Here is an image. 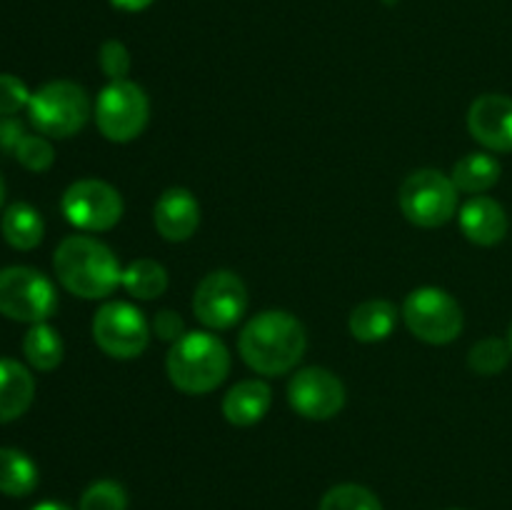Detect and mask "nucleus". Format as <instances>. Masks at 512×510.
<instances>
[{"mask_svg": "<svg viewBox=\"0 0 512 510\" xmlns=\"http://www.w3.org/2000/svg\"><path fill=\"white\" fill-rule=\"evenodd\" d=\"M308 335L303 323L285 310H265L240 330L238 350L248 368L260 375H285L303 360Z\"/></svg>", "mask_w": 512, "mask_h": 510, "instance_id": "nucleus-1", "label": "nucleus"}, {"mask_svg": "<svg viewBox=\"0 0 512 510\" xmlns=\"http://www.w3.org/2000/svg\"><path fill=\"white\" fill-rule=\"evenodd\" d=\"M53 268L60 285L75 298H108L123 283V268L113 250L90 235H70L55 248Z\"/></svg>", "mask_w": 512, "mask_h": 510, "instance_id": "nucleus-2", "label": "nucleus"}, {"mask_svg": "<svg viewBox=\"0 0 512 510\" xmlns=\"http://www.w3.org/2000/svg\"><path fill=\"white\" fill-rule=\"evenodd\" d=\"M165 368L175 388L188 395H205L213 393L228 378L230 353L218 335L193 330L170 345Z\"/></svg>", "mask_w": 512, "mask_h": 510, "instance_id": "nucleus-3", "label": "nucleus"}, {"mask_svg": "<svg viewBox=\"0 0 512 510\" xmlns=\"http://www.w3.org/2000/svg\"><path fill=\"white\" fill-rule=\"evenodd\" d=\"M90 98L85 88L70 80H53L30 95L28 115L33 128L45 138H73L90 118Z\"/></svg>", "mask_w": 512, "mask_h": 510, "instance_id": "nucleus-4", "label": "nucleus"}, {"mask_svg": "<svg viewBox=\"0 0 512 510\" xmlns=\"http://www.w3.org/2000/svg\"><path fill=\"white\" fill-rule=\"evenodd\" d=\"M458 193L450 175L425 168L403 180L398 203L405 218L418 228H440L458 213Z\"/></svg>", "mask_w": 512, "mask_h": 510, "instance_id": "nucleus-5", "label": "nucleus"}, {"mask_svg": "<svg viewBox=\"0 0 512 510\" xmlns=\"http://www.w3.org/2000/svg\"><path fill=\"white\" fill-rule=\"evenodd\" d=\"M58 310V293L48 275L28 265L0 270V315L18 323H48Z\"/></svg>", "mask_w": 512, "mask_h": 510, "instance_id": "nucleus-6", "label": "nucleus"}, {"mask_svg": "<svg viewBox=\"0 0 512 510\" xmlns=\"http://www.w3.org/2000/svg\"><path fill=\"white\" fill-rule=\"evenodd\" d=\"M403 320L410 333L430 345H448L463 333V308L458 300L443 288L413 290L403 303Z\"/></svg>", "mask_w": 512, "mask_h": 510, "instance_id": "nucleus-7", "label": "nucleus"}, {"mask_svg": "<svg viewBox=\"0 0 512 510\" xmlns=\"http://www.w3.org/2000/svg\"><path fill=\"white\" fill-rule=\"evenodd\" d=\"M150 100L133 80H110L95 100V123L110 143H130L145 130Z\"/></svg>", "mask_w": 512, "mask_h": 510, "instance_id": "nucleus-8", "label": "nucleus"}, {"mask_svg": "<svg viewBox=\"0 0 512 510\" xmlns=\"http://www.w3.org/2000/svg\"><path fill=\"white\" fill-rule=\"evenodd\" d=\"M150 323L143 310L123 300L100 305L93 318V340L105 355L118 360L138 358L150 343Z\"/></svg>", "mask_w": 512, "mask_h": 510, "instance_id": "nucleus-9", "label": "nucleus"}, {"mask_svg": "<svg viewBox=\"0 0 512 510\" xmlns=\"http://www.w3.org/2000/svg\"><path fill=\"white\" fill-rule=\"evenodd\" d=\"M65 220L85 233H105L123 218V198L110 183L83 178L68 185L60 200Z\"/></svg>", "mask_w": 512, "mask_h": 510, "instance_id": "nucleus-10", "label": "nucleus"}, {"mask_svg": "<svg viewBox=\"0 0 512 510\" xmlns=\"http://www.w3.org/2000/svg\"><path fill=\"white\" fill-rule=\"evenodd\" d=\"M245 310H248V288L233 270H213L195 288L193 313L205 328H233L243 320Z\"/></svg>", "mask_w": 512, "mask_h": 510, "instance_id": "nucleus-11", "label": "nucleus"}, {"mask_svg": "<svg viewBox=\"0 0 512 510\" xmlns=\"http://www.w3.org/2000/svg\"><path fill=\"white\" fill-rule=\"evenodd\" d=\"M288 403L308 420H330L343 410L345 385L325 368H303L290 378Z\"/></svg>", "mask_w": 512, "mask_h": 510, "instance_id": "nucleus-12", "label": "nucleus"}, {"mask_svg": "<svg viewBox=\"0 0 512 510\" xmlns=\"http://www.w3.org/2000/svg\"><path fill=\"white\" fill-rule=\"evenodd\" d=\"M468 130L490 153L512 150V98L485 93L473 100L468 110Z\"/></svg>", "mask_w": 512, "mask_h": 510, "instance_id": "nucleus-13", "label": "nucleus"}, {"mask_svg": "<svg viewBox=\"0 0 512 510\" xmlns=\"http://www.w3.org/2000/svg\"><path fill=\"white\" fill-rule=\"evenodd\" d=\"M153 223L168 243H185L200 225V203L188 188H168L153 208Z\"/></svg>", "mask_w": 512, "mask_h": 510, "instance_id": "nucleus-14", "label": "nucleus"}, {"mask_svg": "<svg viewBox=\"0 0 512 510\" xmlns=\"http://www.w3.org/2000/svg\"><path fill=\"white\" fill-rule=\"evenodd\" d=\"M460 230L465 238L475 245H498L500 240L508 235V213L498 200L488 198V195H473L468 203L460 208Z\"/></svg>", "mask_w": 512, "mask_h": 510, "instance_id": "nucleus-15", "label": "nucleus"}, {"mask_svg": "<svg viewBox=\"0 0 512 510\" xmlns=\"http://www.w3.org/2000/svg\"><path fill=\"white\" fill-rule=\"evenodd\" d=\"M270 405H273V390L265 380H240L238 385H233L225 393L223 415L230 425L250 428V425L260 423L268 415Z\"/></svg>", "mask_w": 512, "mask_h": 510, "instance_id": "nucleus-16", "label": "nucleus"}, {"mask_svg": "<svg viewBox=\"0 0 512 510\" xmlns=\"http://www.w3.org/2000/svg\"><path fill=\"white\" fill-rule=\"evenodd\" d=\"M35 398V380L23 363L0 358V423H13L28 413Z\"/></svg>", "mask_w": 512, "mask_h": 510, "instance_id": "nucleus-17", "label": "nucleus"}, {"mask_svg": "<svg viewBox=\"0 0 512 510\" xmlns=\"http://www.w3.org/2000/svg\"><path fill=\"white\" fill-rule=\"evenodd\" d=\"M348 325L353 338L360 343H380L393 335L395 325H398V308L383 298L365 300L350 313Z\"/></svg>", "mask_w": 512, "mask_h": 510, "instance_id": "nucleus-18", "label": "nucleus"}, {"mask_svg": "<svg viewBox=\"0 0 512 510\" xmlns=\"http://www.w3.org/2000/svg\"><path fill=\"white\" fill-rule=\"evenodd\" d=\"M0 230H3V238L10 248L33 250L43 243L45 223L43 215H40L33 205L13 203L8 205V210L3 213Z\"/></svg>", "mask_w": 512, "mask_h": 510, "instance_id": "nucleus-19", "label": "nucleus"}, {"mask_svg": "<svg viewBox=\"0 0 512 510\" xmlns=\"http://www.w3.org/2000/svg\"><path fill=\"white\" fill-rule=\"evenodd\" d=\"M500 173H503V168H500L498 158H493L490 153H468L453 165L450 178L460 193L483 195L498 185Z\"/></svg>", "mask_w": 512, "mask_h": 510, "instance_id": "nucleus-20", "label": "nucleus"}, {"mask_svg": "<svg viewBox=\"0 0 512 510\" xmlns=\"http://www.w3.org/2000/svg\"><path fill=\"white\" fill-rule=\"evenodd\" d=\"M38 465L18 448H0V493L25 498L38 488Z\"/></svg>", "mask_w": 512, "mask_h": 510, "instance_id": "nucleus-21", "label": "nucleus"}, {"mask_svg": "<svg viewBox=\"0 0 512 510\" xmlns=\"http://www.w3.org/2000/svg\"><path fill=\"white\" fill-rule=\"evenodd\" d=\"M23 355L35 370L48 373L63 363L65 345L58 330L48 323H35L23 338Z\"/></svg>", "mask_w": 512, "mask_h": 510, "instance_id": "nucleus-22", "label": "nucleus"}, {"mask_svg": "<svg viewBox=\"0 0 512 510\" xmlns=\"http://www.w3.org/2000/svg\"><path fill=\"white\" fill-rule=\"evenodd\" d=\"M123 285L133 298L155 300L168 290V270L150 258H138L123 270Z\"/></svg>", "mask_w": 512, "mask_h": 510, "instance_id": "nucleus-23", "label": "nucleus"}, {"mask_svg": "<svg viewBox=\"0 0 512 510\" xmlns=\"http://www.w3.org/2000/svg\"><path fill=\"white\" fill-rule=\"evenodd\" d=\"M318 510H383L378 495L358 483H343L330 488L320 500Z\"/></svg>", "mask_w": 512, "mask_h": 510, "instance_id": "nucleus-24", "label": "nucleus"}, {"mask_svg": "<svg viewBox=\"0 0 512 510\" xmlns=\"http://www.w3.org/2000/svg\"><path fill=\"white\" fill-rule=\"evenodd\" d=\"M510 355H512V350L505 340L485 338L470 348L468 365L473 373L485 375V378H488V375H498L508 368Z\"/></svg>", "mask_w": 512, "mask_h": 510, "instance_id": "nucleus-25", "label": "nucleus"}, {"mask_svg": "<svg viewBox=\"0 0 512 510\" xmlns=\"http://www.w3.org/2000/svg\"><path fill=\"white\" fill-rule=\"evenodd\" d=\"M78 510H128V493L115 480H95L80 495Z\"/></svg>", "mask_w": 512, "mask_h": 510, "instance_id": "nucleus-26", "label": "nucleus"}, {"mask_svg": "<svg viewBox=\"0 0 512 510\" xmlns=\"http://www.w3.org/2000/svg\"><path fill=\"white\" fill-rule=\"evenodd\" d=\"M13 153L15 160L33 173H45L55 160V150L45 135H25Z\"/></svg>", "mask_w": 512, "mask_h": 510, "instance_id": "nucleus-27", "label": "nucleus"}, {"mask_svg": "<svg viewBox=\"0 0 512 510\" xmlns=\"http://www.w3.org/2000/svg\"><path fill=\"white\" fill-rule=\"evenodd\" d=\"M98 60L100 68H103V73L108 75L110 80H128L130 53L120 40H105V43L100 45Z\"/></svg>", "mask_w": 512, "mask_h": 510, "instance_id": "nucleus-28", "label": "nucleus"}, {"mask_svg": "<svg viewBox=\"0 0 512 510\" xmlns=\"http://www.w3.org/2000/svg\"><path fill=\"white\" fill-rule=\"evenodd\" d=\"M28 85L10 73H0V115H15L30 103Z\"/></svg>", "mask_w": 512, "mask_h": 510, "instance_id": "nucleus-29", "label": "nucleus"}, {"mask_svg": "<svg viewBox=\"0 0 512 510\" xmlns=\"http://www.w3.org/2000/svg\"><path fill=\"white\" fill-rule=\"evenodd\" d=\"M150 330H153L160 340H165V343H178L185 335V323L178 313H173V310H160L153 318V323H150Z\"/></svg>", "mask_w": 512, "mask_h": 510, "instance_id": "nucleus-30", "label": "nucleus"}, {"mask_svg": "<svg viewBox=\"0 0 512 510\" xmlns=\"http://www.w3.org/2000/svg\"><path fill=\"white\" fill-rule=\"evenodd\" d=\"M23 138V125L18 120H13V115H0V148L15 150Z\"/></svg>", "mask_w": 512, "mask_h": 510, "instance_id": "nucleus-31", "label": "nucleus"}, {"mask_svg": "<svg viewBox=\"0 0 512 510\" xmlns=\"http://www.w3.org/2000/svg\"><path fill=\"white\" fill-rule=\"evenodd\" d=\"M118 10H125V13H138V10L148 8L153 0H110Z\"/></svg>", "mask_w": 512, "mask_h": 510, "instance_id": "nucleus-32", "label": "nucleus"}, {"mask_svg": "<svg viewBox=\"0 0 512 510\" xmlns=\"http://www.w3.org/2000/svg\"><path fill=\"white\" fill-rule=\"evenodd\" d=\"M30 510H73V508L65 503H58V500H45V503H38L35 508H30Z\"/></svg>", "mask_w": 512, "mask_h": 510, "instance_id": "nucleus-33", "label": "nucleus"}, {"mask_svg": "<svg viewBox=\"0 0 512 510\" xmlns=\"http://www.w3.org/2000/svg\"><path fill=\"white\" fill-rule=\"evenodd\" d=\"M3 200H5V185H3V178H0V208H3Z\"/></svg>", "mask_w": 512, "mask_h": 510, "instance_id": "nucleus-34", "label": "nucleus"}, {"mask_svg": "<svg viewBox=\"0 0 512 510\" xmlns=\"http://www.w3.org/2000/svg\"><path fill=\"white\" fill-rule=\"evenodd\" d=\"M508 345H510V350H512V323H510V333H508Z\"/></svg>", "mask_w": 512, "mask_h": 510, "instance_id": "nucleus-35", "label": "nucleus"}, {"mask_svg": "<svg viewBox=\"0 0 512 510\" xmlns=\"http://www.w3.org/2000/svg\"><path fill=\"white\" fill-rule=\"evenodd\" d=\"M453 510H458V508H453Z\"/></svg>", "mask_w": 512, "mask_h": 510, "instance_id": "nucleus-36", "label": "nucleus"}]
</instances>
